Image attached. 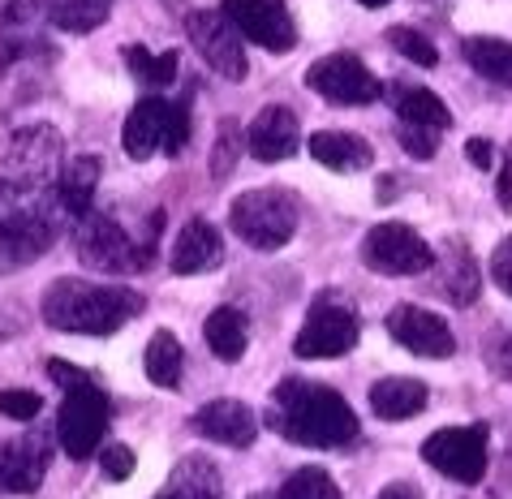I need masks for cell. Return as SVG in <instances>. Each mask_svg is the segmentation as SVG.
Wrapping results in <instances>:
<instances>
[{"label":"cell","mask_w":512,"mask_h":499,"mask_svg":"<svg viewBox=\"0 0 512 499\" xmlns=\"http://www.w3.org/2000/svg\"><path fill=\"white\" fill-rule=\"evenodd\" d=\"M267 422L302 448H345L358 435V413L349 409L345 396L310 379H284L272 392Z\"/></svg>","instance_id":"cell-1"},{"label":"cell","mask_w":512,"mask_h":499,"mask_svg":"<svg viewBox=\"0 0 512 499\" xmlns=\"http://www.w3.org/2000/svg\"><path fill=\"white\" fill-rule=\"evenodd\" d=\"M39 315L56 332L112 336L134 315H142V293L121 289V284H95V280H56L48 284Z\"/></svg>","instance_id":"cell-2"},{"label":"cell","mask_w":512,"mask_h":499,"mask_svg":"<svg viewBox=\"0 0 512 499\" xmlns=\"http://www.w3.org/2000/svg\"><path fill=\"white\" fill-rule=\"evenodd\" d=\"M48 375L65 388L61 413H56V439H61V448L74 456V461H87V456H95L99 439H104L108 396L87 375V370H78V366H69V362H52Z\"/></svg>","instance_id":"cell-3"},{"label":"cell","mask_w":512,"mask_h":499,"mask_svg":"<svg viewBox=\"0 0 512 499\" xmlns=\"http://www.w3.org/2000/svg\"><path fill=\"white\" fill-rule=\"evenodd\" d=\"M229 224L250 250H280L297 233V198L289 190H276V185L246 190L233 198Z\"/></svg>","instance_id":"cell-4"},{"label":"cell","mask_w":512,"mask_h":499,"mask_svg":"<svg viewBox=\"0 0 512 499\" xmlns=\"http://www.w3.org/2000/svg\"><path fill=\"white\" fill-rule=\"evenodd\" d=\"M65 168V138L52 125H26L9 138L5 147V177L18 185L22 194H35L52 185Z\"/></svg>","instance_id":"cell-5"},{"label":"cell","mask_w":512,"mask_h":499,"mask_svg":"<svg viewBox=\"0 0 512 499\" xmlns=\"http://www.w3.org/2000/svg\"><path fill=\"white\" fill-rule=\"evenodd\" d=\"M358 332L362 323L353 315L349 302H340V297L323 293L315 306H310V315L302 323V332L293 340V353L306 362H327V358H345V353L358 345Z\"/></svg>","instance_id":"cell-6"},{"label":"cell","mask_w":512,"mask_h":499,"mask_svg":"<svg viewBox=\"0 0 512 499\" xmlns=\"http://www.w3.org/2000/svg\"><path fill=\"white\" fill-rule=\"evenodd\" d=\"M74 246H78V259L87 263L91 272H104V276H125V272H138V267L151 263L138 241L125 237V228L117 220L95 216V211L78 220Z\"/></svg>","instance_id":"cell-7"},{"label":"cell","mask_w":512,"mask_h":499,"mask_svg":"<svg viewBox=\"0 0 512 499\" xmlns=\"http://www.w3.org/2000/svg\"><path fill=\"white\" fill-rule=\"evenodd\" d=\"M362 263L379 276H422L435 267V250L409 224H375L362 237Z\"/></svg>","instance_id":"cell-8"},{"label":"cell","mask_w":512,"mask_h":499,"mask_svg":"<svg viewBox=\"0 0 512 499\" xmlns=\"http://www.w3.org/2000/svg\"><path fill=\"white\" fill-rule=\"evenodd\" d=\"M306 87L315 95H323L327 104H340V108H362V104H375L383 95V82L353 52L319 56V61L306 69Z\"/></svg>","instance_id":"cell-9"},{"label":"cell","mask_w":512,"mask_h":499,"mask_svg":"<svg viewBox=\"0 0 512 499\" xmlns=\"http://www.w3.org/2000/svg\"><path fill=\"white\" fill-rule=\"evenodd\" d=\"M422 461L452 482L474 487L487 474V426H448L422 444Z\"/></svg>","instance_id":"cell-10"},{"label":"cell","mask_w":512,"mask_h":499,"mask_svg":"<svg viewBox=\"0 0 512 499\" xmlns=\"http://www.w3.org/2000/svg\"><path fill=\"white\" fill-rule=\"evenodd\" d=\"M186 35L194 52L207 61V69H216L220 78L241 82L250 74V61H246V44H241V31L224 18V9H194L186 18Z\"/></svg>","instance_id":"cell-11"},{"label":"cell","mask_w":512,"mask_h":499,"mask_svg":"<svg viewBox=\"0 0 512 499\" xmlns=\"http://www.w3.org/2000/svg\"><path fill=\"white\" fill-rule=\"evenodd\" d=\"M224 18L237 26L241 39H250L267 52L297 48V26L284 0H224Z\"/></svg>","instance_id":"cell-12"},{"label":"cell","mask_w":512,"mask_h":499,"mask_svg":"<svg viewBox=\"0 0 512 499\" xmlns=\"http://www.w3.org/2000/svg\"><path fill=\"white\" fill-rule=\"evenodd\" d=\"M56 241V228L44 211L18 207L13 216L0 220V276H13L22 267H31L35 259H44Z\"/></svg>","instance_id":"cell-13"},{"label":"cell","mask_w":512,"mask_h":499,"mask_svg":"<svg viewBox=\"0 0 512 499\" xmlns=\"http://www.w3.org/2000/svg\"><path fill=\"white\" fill-rule=\"evenodd\" d=\"M388 336L401 349L418 353V358H431V362H444V358L457 353L452 327L439 319L435 310H422V306H396L388 315Z\"/></svg>","instance_id":"cell-14"},{"label":"cell","mask_w":512,"mask_h":499,"mask_svg":"<svg viewBox=\"0 0 512 499\" xmlns=\"http://www.w3.org/2000/svg\"><path fill=\"white\" fill-rule=\"evenodd\" d=\"M48 461H52V439L48 431H26L22 439H13L0 452V487L13 491V495H31L39 491V482L48 474Z\"/></svg>","instance_id":"cell-15"},{"label":"cell","mask_w":512,"mask_h":499,"mask_svg":"<svg viewBox=\"0 0 512 499\" xmlns=\"http://www.w3.org/2000/svg\"><path fill=\"white\" fill-rule=\"evenodd\" d=\"M190 426L211 444H224V448H250L259 439V418L246 401H207L203 409L190 418Z\"/></svg>","instance_id":"cell-16"},{"label":"cell","mask_w":512,"mask_h":499,"mask_svg":"<svg viewBox=\"0 0 512 499\" xmlns=\"http://www.w3.org/2000/svg\"><path fill=\"white\" fill-rule=\"evenodd\" d=\"M302 147V125L284 104H267L246 130V151L259 164H280Z\"/></svg>","instance_id":"cell-17"},{"label":"cell","mask_w":512,"mask_h":499,"mask_svg":"<svg viewBox=\"0 0 512 499\" xmlns=\"http://www.w3.org/2000/svg\"><path fill=\"white\" fill-rule=\"evenodd\" d=\"M220 259H224L220 228L207 220H186L181 233L173 237V250H168V267H173L177 276L211 272V267H220Z\"/></svg>","instance_id":"cell-18"},{"label":"cell","mask_w":512,"mask_h":499,"mask_svg":"<svg viewBox=\"0 0 512 499\" xmlns=\"http://www.w3.org/2000/svg\"><path fill=\"white\" fill-rule=\"evenodd\" d=\"M164 138H168V99H138L134 112L125 117V155L130 160H151L155 151H164Z\"/></svg>","instance_id":"cell-19"},{"label":"cell","mask_w":512,"mask_h":499,"mask_svg":"<svg viewBox=\"0 0 512 499\" xmlns=\"http://www.w3.org/2000/svg\"><path fill=\"white\" fill-rule=\"evenodd\" d=\"M99 173H104L99 155H74V160H65L61 177H56V203H61V211H65L69 220L91 216Z\"/></svg>","instance_id":"cell-20"},{"label":"cell","mask_w":512,"mask_h":499,"mask_svg":"<svg viewBox=\"0 0 512 499\" xmlns=\"http://www.w3.org/2000/svg\"><path fill=\"white\" fill-rule=\"evenodd\" d=\"M310 155H315L323 168H332V173H362V168L375 164L371 142L358 138V134H345V130L310 134Z\"/></svg>","instance_id":"cell-21"},{"label":"cell","mask_w":512,"mask_h":499,"mask_svg":"<svg viewBox=\"0 0 512 499\" xmlns=\"http://www.w3.org/2000/svg\"><path fill=\"white\" fill-rule=\"evenodd\" d=\"M160 499H224L220 469L207 456H181L177 469L164 482Z\"/></svg>","instance_id":"cell-22"},{"label":"cell","mask_w":512,"mask_h":499,"mask_svg":"<svg viewBox=\"0 0 512 499\" xmlns=\"http://www.w3.org/2000/svg\"><path fill=\"white\" fill-rule=\"evenodd\" d=\"M371 409L379 413L383 422H405L414 413L426 409V383L422 379H405V375H392V379H379L371 388Z\"/></svg>","instance_id":"cell-23"},{"label":"cell","mask_w":512,"mask_h":499,"mask_svg":"<svg viewBox=\"0 0 512 499\" xmlns=\"http://www.w3.org/2000/svg\"><path fill=\"white\" fill-rule=\"evenodd\" d=\"M203 340H207V349L216 353L220 362H241V353H246V345H250L246 315H241L237 306L211 310L207 323H203Z\"/></svg>","instance_id":"cell-24"},{"label":"cell","mask_w":512,"mask_h":499,"mask_svg":"<svg viewBox=\"0 0 512 499\" xmlns=\"http://www.w3.org/2000/svg\"><path fill=\"white\" fill-rule=\"evenodd\" d=\"M461 56L474 74H482L495 87H512V44L495 35H469L461 44Z\"/></svg>","instance_id":"cell-25"},{"label":"cell","mask_w":512,"mask_h":499,"mask_svg":"<svg viewBox=\"0 0 512 499\" xmlns=\"http://www.w3.org/2000/svg\"><path fill=\"white\" fill-rule=\"evenodd\" d=\"M392 108H396V117H401V121L426 125V130H439V134L452 125L448 104L435 91H426V87H396L392 91Z\"/></svg>","instance_id":"cell-26"},{"label":"cell","mask_w":512,"mask_h":499,"mask_svg":"<svg viewBox=\"0 0 512 499\" xmlns=\"http://www.w3.org/2000/svg\"><path fill=\"white\" fill-rule=\"evenodd\" d=\"M142 370L155 388H177L181 383V370H186V349L173 332H155L147 340V353H142Z\"/></svg>","instance_id":"cell-27"},{"label":"cell","mask_w":512,"mask_h":499,"mask_svg":"<svg viewBox=\"0 0 512 499\" xmlns=\"http://www.w3.org/2000/svg\"><path fill=\"white\" fill-rule=\"evenodd\" d=\"M439 293L457 306H469L478 297V267L469 259V250L461 241H452L444 250V276H439Z\"/></svg>","instance_id":"cell-28"},{"label":"cell","mask_w":512,"mask_h":499,"mask_svg":"<svg viewBox=\"0 0 512 499\" xmlns=\"http://www.w3.org/2000/svg\"><path fill=\"white\" fill-rule=\"evenodd\" d=\"M112 13V0H56L52 5V26L65 35H91L104 26Z\"/></svg>","instance_id":"cell-29"},{"label":"cell","mask_w":512,"mask_h":499,"mask_svg":"<svg viewBox=\"0 0 512 499\" xmlns=\"http://www.w3.org/2000/svg\"><path fill=\"white\" fill-rule=\"evenodd\" d=\"M125 65H130V74L142 82V87H168V82L177 78V52H160V56H151L142 44H130L125 48Z\"/></svg>","instance_id":"cell-30"},{"label":"cell","mask_w":512,"mask_h":499,"mask_svg":"<svg viewBox=\"0 0 512 499\" xmlns=\"http://www.w3.org/2000/svg\"><path fill=\"white\" fill-rule=\"evenodd\" d=\"M280 499H340V487L332 482L327 469L306 465V469H297V474L280 487Z\"/></svg>","instance_id":"cell-31"},{"label":"cell","mask_w":512,"mask_h":499,"mask_svg":"<svg viewBox=\"0 0 512 499\" xmlns=\"http://www.w3.org/2000/svg\"><path fill=\"white\" fill-rule=\"evenodd\" d=\"M388 44L405 56V61H414V65H422V69H435L439 65V52H435V44L426 39L422 31H414V26H392L388 31Z\"/></svg>","instance_id":"cell-32"},{"label":"cell","mask_w":512,"mask_h":499,"mask_svg":"<svg viewBox=\"0 0 512 499\" xmlns=\"http://www.w3.org/2000/svg\"><path fill=\"white\" fill-rule=\"evenodd\" d=\"M44 409V401H39V392H26V388H9L0 392V413L13 422H35V413Z\"/></svg>","instance_id":"cell-33"},{"label":"cell","mask_w":512,"mask_h":499,"mask_svg":"<svg viewBox=\"0 0 512 499\" xmlns=\"http://www.w3.org/2000/svg\"><path fill=\"white\" fill-rule=\"evenodd\" d=\"M401 147L414 155V160H431V155L439 151V130H426V125H409V121H401Z\"/></svg>","instance_id":"cell-34"},{"label":"cell","mask_w":512,"mask_h":499,"mask_svg":"<svg viewBox=\"0 0 512 499\" xmlns=\"http://www.w3.org/2000/svg\"><path fill=\"white\" fill-rule=\"evenodd\" d=\"M52 5H56V0H9L5 18H0V22H5L9 31H13V26H31V22L44 18V13L52 18Z\"/></svg>","instance_id":"cell-35"},{"label":"cell","mask_w":512,"mask_h":499,"mask_svg":"<svg viewBox=\"0 0 512 499\" xmlns=\"http://www.w3.org/2000/svg\"><path fill=\"white\" fill-rule=\"evenodd\" d=\"M99 469H104L108 482H125L134 474V452L125 444H108L104 452H99Z\"/></svg>","instance_id":"cell-36"},{"label":"cell","mask_w":512,"mask_h":499,"mask_svg":"<svg viewBox=\"0 0 512 499\" xmlns=\"http://www.w3.org/2000/svg\"><path fill=\"white\" fill-rule=\"evenodd\" d=\"M186 138H190V112H186V104H168V138H164V151L168 155H181Z\"/></svg>","instance_id":"cell-37"},{"label":"cell","mask_w":512,"mask_h":499,"mask_svg":"<svg viewBox=\"0 0 512 499\" xmlns=\"http://www.w3.org/2000/svg\"><path fill=\"white\" fill-rule=\"evenodd\" d=\"M491 276L512 297V237H504L500 246H495V254H491Z\"/></svg>","instance_id":"cell-38"},{"label":"cell","mask_w":512,"mask_h":499,"mask_svg":"<svg viewBox=\"0 0 512 499\" xmlns=\"http://www.w3.org/2000/svg\"><path fill=\"white\" fill-rule=\"evenodd\" d=\"M233 155H237V125L224 121L220 125V155H216V177H229L233 168Z\"/></svg>","instance_id":"cell-39"},{"label":"cell","mask_w":512,"mask_h":499,"mask_svg":"<svg viewBox=\"0 0 512 499\" xmlns=\"http://www.w3.org/2000/svg\"><path fill=\"white\" fill-rule=\"evenodd\" d=\"M495 198H500V207L512 211V142L504 151V164H500V181H495Z\"/></svg>","instance_id":"cell-40"},{"label":"cell","mask_w":512,"mask_h":499,"mask_svg":"<svg viewBox=\"0 0 512 499\" xmlns=\"http://www.w3.org/2000/svg\"><path fill=\"white\" fill-rule=\"evenodd\" d=\"M465 155H469V164L487 173V168H491V160H495V147H491L487 138H469V142H465Z\"/></svg>","instance_id":"cell-41"},{"label":"cell","mask_w":512,"mask_h":499,"mask_svg":"<svg viewBox=\"0 0 512 499\" xmlns=\"http://www.w3.org/2000/svg\"><path fill=\"white\" fill-rule=\"evenodd\" d=\"M18 207H22V190H18V185H13L9 177H0V220L13 216Z\"/></svg>","instance_id":"cell-42"},{"label":"cell","mask_w":512,"mask_h":499,"mask_svg":"<svg viewBox=\"0 0 512 499\" xmlns=\"http://www.w3.org/2000/svg\"><path fill=\"white\" fill-rule=\"evenodd\" d=\"M491 370H500V375L512 379V336L500 340V345H491Z\"/></svg>","instance_id":"cell-43"},{"label":"cell","mask_w":512,"mask_h":499,"mask_svg":"<svg viewBox=\"0 0 512 499\" xmlns=\"http://www.w3.org/2000/svg\"><path fill=\"white\" fill-rule=\"evenodd\" d=\"M375 499H422V491L414 487V482H388Z\"/></svg>","instance_id":"cell-44"},{"label":"cell","mask_w":512,"mask_h":499,"mask_svg":"<svg viewBox=\"0 0 512 499\" xmlns=\"http://www.w3.org/2000/svg\"><path fill=\"white\" fill-rule=\"evenodd\" d=\"M358 5H366V9H383L388 0H358Z\"/></svg>","instance_id":"cell-45"},{"label":"cell","mask_w":512,"mask_h":499,"mask_svg":"<svg viewBox=\"0 0 512 499\" xmlns=\"http://www.w3.org/2000/svg\"><path fill=\"white\" fill-rule=\"evenodd\" d=\"M250 499H280V495H272V491H259V495H250Z\"/></svg>","instance_id":"cell-46"},{"label":"cell","mask_w":512,"mask_h":499,"mask_svg":"<svg viewBox=\"0 0 512 499\" xmlns=\"http://www.w3.org/2000/svg\"><path fill=\"white\" fill-rule=\"evenodd\" d=\"M0 452H5V448H0ZM0 491H5V487H0Z\"/></svg>","instance_id":"cell-47"},{"label":"cell","mask_w":512,"mask_h":499,"mask_svg":"<svg viewBox=\"0 0 512 499\" xmlns=\"http://www.w3.org/2000/svg\"><path fill=\"white\" fill-rule=\"evenodd\" d=\"M155 499H160V495H155Z\"/></svg>","instance_id":"cell-48"}]
</instances>
